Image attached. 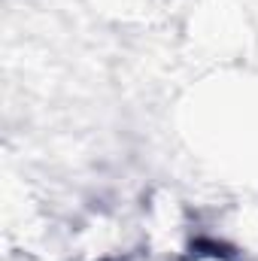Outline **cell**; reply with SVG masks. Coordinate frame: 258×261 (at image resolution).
Returning <instances> with one entry per match:
<instances>
[{"mask_svg":"<svg viewBox=\"0 0 258 261\" xmlns=\"http://www.w3.org/2000/svg\"><path fill=\"white\" fill-rule=\"evenodd\" d=\"M189 261H231V258L222 255V252H197V255H192Z\"/></svg>","mask_w":258,"mask_h":261,"instance_id":"cell-1","label":"cell"}]
</instances>
